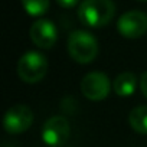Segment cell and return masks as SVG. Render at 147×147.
<instances>
[{
  "label": "cell",
  "mask_w": 147,
  "mask_h": 147,
  "mask_svg": "<svg viewBox=\"0 0 147 147\" xmlns=\"http://www.w3.org/2000/svg\"><path fill=\"white\" fill-rule=\"evenodd\" d=\"M115 15V5L113 0H82L78 16L85 26L102 28L108 25Z\"/></svg>",
  "instance_id": "1"
},
{
  "label": "cell",
  "mask_w": 147,
  "mask_h": 147,
  "mask_svg": "<svg viewBox=\"0 0 147 147\" xmlns=\"http://www.w3.org/2000/svg\"><path fill=\"white\" fill-rule=\"evenodd\" d=\"M68 53L78 63H90L97 58L98 42L87 30H74L68 38Z\"/></svg>",
  "instance_id": "2"
},
{
  "label": "cell",
  "mask_w": 147,
  "mask_h": 147,
  "mask_svg": "<svg viewBox=\"0 0 147 147\" xmlns=\"http://www.w3.org/2000/svg\"><path fill=\"white\" fill-rule=\"evenodd\" d=\"M48 72V59L43 53L30 51L20 56L18 62V75L28 84H35L43 80Z\"/></svg>",
  "instance_id": "3"
},
{
  "label": "cell",
  "mask_w": 147,
  "mask_h": 147,
  "mask_svg": "<svg viewBox=\"0 0 147 147\" xmlns=\"http://www.w3.org/2000/svg\"><path fill=\"white\" fill-rule=\"evenodd\" d=\"M71 134L69 123L62 115L51 117L42 127V140L49 147H61L66 143Z\"/></svg>",
  "instance_id": "4"
},
{
  "label": "cell",
  "mask_w": 147,
  "mask_h": 147,
  "mask_svg": "<svg viewBox=\"0 0 147 147\" xmlns=\"http://www.w3.org/2000/svg\"><path fill=\"white\" fill-rule=\"evenodd\" d=\"M33 123V113L25 104L10 107L3 118V127L9 134H20L26 131Z\"/></svg>",
  "instance_id": "5"
},
{
  "label": "cell",
  "mask_w": 147,
  "mask_h": 147,
  "mask_svg": "<svg viewBox=\"0 0 147 147\" xmlns=\"http://www.w3.org/2000/svg\"><path fill=\"white\" fill-rule=\"evenodd\" d=\"M111 90L110 80L102 72H90L81 81V92L91 101H102Z\"/></svg>",
  "instance_id": "6"
},
{
  "label": "cell",
  "mask_w": 147,
  "mask_h": 147,
  "mask_svg": "<svg viewBox=\"0 0 147 147\" xmlns=\"http://www.w3.org/2000/svg\"><path fill=\"white\" fill-rule=\"evenodd\" d=\"M117 29L121 36L136 39L147 32V15L140 10H130L120 16Z\"/></svg>",
  "instance_id": "7"
},
{
  "label": "cell",
  "mask_w": 147,
  "mask_h": 147,
  "mask_svg": "<svg viewBox=\"0 0 147 147\" xmlns=\"http://www.w3.org/2000/svg\"><path fill=\"white\" fill-rule=\"evenodd\" d=\"M32 42L42 49H51L58 39V32L55 25L48 19H39L32 23L29 30Z\"/></svg>",
  "instance_id": "8"
},
{
  "label": "cell",
  "mask_w": 147,
  "mask_h": 147,
  "mask_svg": "<svg viewBox=\"0 0 147 147\" xmlns=\"http://www.w3.org/2000/svg\"><path fill=\"white\" fill-rule=\"evenodd\" d=\"M137 82H138V80L133 72H123L115 77V80L113 82V90L120 97H128L136 91Z\"/></svg>",
  "instance_id": "9"
},
{
  "label": "cell",
  "mask_w": 147,
  "mask_h": 147,
  "mask_svg": "<svg viewBox=\"0 0 147 147\" xmlns=\"http://www.w3.org/2000/svg\"><path fill=\"white\" fill-rule=\"evenodd\" d=\"M128 123L134 131L140 134H147V105L133 108L128 114Z\"/></svg>",
  "instance_id": "10"
},
{
  "label": "cell",
  "mask_w": 147,
  "mask_h": 147,
  "mask_svg": "<svg viewBox=\"0 0 147 147\" xmlns=\"http://www.w3.org/2000/svg\"><path fill=\"white\" fill-rule=\"evenodd\" d=\"M22 6L30 16H42L49 9V0H22Z\"/></svg>",
  "instance_id": "11"
},
{
  "label": "cell",
  "mask_w": 147,
  "mask_h": 147,
  "mask_svg": "<svg viewBox=\"0 0 147 147\" xmlns=\"http://www.w3.org/2000/svg\"><path fill=\"white\" fill-rule=\"evenodd\" d=\"M56 3L63 9H71V7H75L80 3V0H56Z\"/></svg>",
  "instance_id": "12"
},
{
  "label": "cell",
  "mask_w": 147,
  "mask_h": 147,
  "mask_svg": "<svg viewBox=\"0 0 147 147\" xmlns=\"http://www.w3.org/2000/svg\"><path fill=\"white\" fill-rule=\"evenodd\" d=\"M140 90H141L143 95L147 98V71L140 77Z\"/></svg>",
  "instance_id": "13"
},
{
  "label": "cell",
  "mask_w": 147,
  "mask_h": 147,
  "mask_svg": "<svg viewBox=\"0 0 147 147\" xmlns=\"http://www.w3.org/2000/svg\"><path fill=\"white\" fill-rule=\"evenodd\" d=\"M138 2H147V0H138Z\"/></svg>",
  "instance_id": "14"
}]
</instances>
